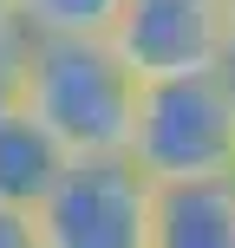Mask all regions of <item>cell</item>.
<instances>
[{"label": "cell", "mask_w": 235, "mask_h": 248, "mask_svg": "<svg viewBox=\"0 0 235 248\" xmlns=\"http://www.w3.org/2000/svg\"><path fill=\"white\" fill-rule=\"evenodd\" d=\"M144 78L111 39H33L26 111L65 144V157H124Z\"/></svg>", "instance_id": "cell-1"}, {"label": "cell", "mask_w": 235, "mask_h": 248, "mask_svg": "<svg viewBox=\"0 0 235 248\" xmlns=\"http://www.w3.org/2000/svg\"><path fill=\"white\" fill-rule=\"evenodd\" d=\"M124 157L150 183H189V176L235 170V65L189 78H150L137 92V124Z\"/></svg>", "instance_id": "cell-2"}, {"label": "cell", "mask_w": 235, "mask_h": 248, "mask_svg": "<svg viewBox=\"0 0 235 248\" xmlns=\"http://www.w3.org/2000/svg\"><path fill=\"white\" fill-rule=\"evenodd\" d=\"M150 183L131 157H72L46 202V248H150Z\"/></svg>", "instance_id": "cell-3"}, {"label": "cell", "mask_w": 235, "mask_h": 248, "mask_svg": "<svg viewBox=\"0 0 235 248\" xmlns=\"http://www.w3.org/2000/svg\"><path fill=\"white\" fill-rule=\"evenodd\" d=\"M118 59L137 78H189L235 65L229 52V0H124L111 26Z\"/></svg>", "instance_id": "cell-4"}, {"label": "cell", "mask_w": 235, "mask_h": 248, "mask_svg": "<svg viewBox=\"0 0 235 248\" xmlns=\"http://www.w3.org/2000/svg\"><path fill=\"white\" fill-rule=\"evenodd\" d=\"M150 248H235V170L157 183L150 196Z\"/></svg>", "instance_id": "cell-5"}, {"label": "cell", "mask_w": 235, "mask_h": 248, "mask_svg": "<svg viewBox=\"0 0 235 248\" xmlns=\"http://www.w3.org/2000/svg\"><path fill=\"white\" fill-rule=\"evenodd\" d=\"M65 163H72L65 144L33 111H20V118L0 124V202H7V209H33L39 216V202L59 189Z\"/></svg>", "instance_id": "cell-6"}, {"label": "cell", "mask_w": 235, "mask_h": 248, "mask_svg": "<svg viewBox=\"0 0 235 248\" xmlns=\"http://www.w3.org/2000/svg\"><path fill=\"white\" fill-rule=\"evenodd\" d=\"M33 39H111L124 0H13Z\"/></svg>", "instance_id": "cell-7"}, {"label": "cell", "mask_w": 235, "mask_h": 248, "mask_svg": "<svg viewBox=\"0 0 235 248\" xmlns=\"http://www.w3.org/2000/svg\"><path fill=\"white\" fill-rule=\"evenodd\" d=\"M26 78H33V33L7 20L0 26V124L26 111Z\"/></svg>", "instance_id": "cell-8"}, {"label": "cell", "mask_w": 235, "mask_h": 248, "mask_svg": "<svg viewBox=\"0 0 235 248\" xmlns=\"http://www.w3.org/2000/svg\"><path fill=\"white\" fill-rule=\"evenodd\" d=\"M0 248H46L39 216H33V209H7V202H0Z\"/></svg>", "instance_id": "cell-9"}, {"label": "cell", "mask_w": 235, "mask_h": 248, "mask_svg": "<svg viewBox=\"0 0 235 248\" xmlns=\"http://www.w3.org/2000/svg\"><path fill=\"white\" fill-rule=\"evenodd\" d=\"M7 20H20V13H13V0H0V26H7Z\"/></svg>", "instance_id": "cell-10"}, {"label": "cell", "mask_w": 235, "mask_h": 248, "mask_svg": "<svg viewBox=\"0 0 235 248\" xmlns=\"http://www.w3.org/2000/svg\"><path fill=\"white\" fill-rule=\"evenodd\" d=\"M229 52H235V0H229Z\"/></svg>", "instance_id": "cell-11"}]
</instances>
